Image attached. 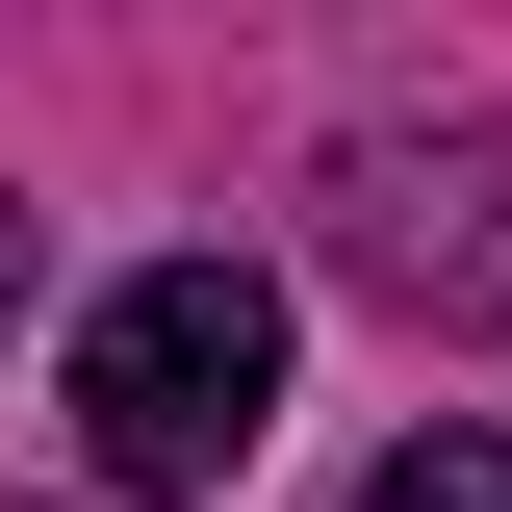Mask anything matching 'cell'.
<instances>
[{
	"label": "cell",
	"instance_id": "1",
	"mask_svg": "<svg viewBox=\"0 0 512 512\" xmlns=\"http://www.w3.org/2000/svg\"><path fill=\"white\" fill-rule=\"evenodd\" d=\"M282 410V282L256 256H128L103 308H77V461L128 512H205Z\"/></svg>",
	"mask_w": 512,
	"mask_h": 512
},
{
	"label": "cell",
	"instance_id": "2",
	"mask_svg": "<svg viewBox=\"0 0 512 512\" xmlns=\"http://www.w3.org/2000/svg\"><path fill=\"white\" fill-rule=\"evenodd\" d=\"M308 205H333V282H384L410 333L512 359V128H359Z\"/></svg>",
	"mask_w": 512,
	"mask_h": 512
},
{
	"label": "cell",
	"instance_id": "3",
	"mask_svg": "<svg viewBox=\"0 0 512 512\" xmlns=\"http://www.w3.org/2000/svg\"><path fill=\"white\" fill-rule=\"evenodd\" d=\"M359 512H512V436H461V410H436V436L359 461Z\"/></svg>",
	"mask_w": 512,
	"mask_h": 512
},
{
	"label": "cell",
	"instance_id": "4",
	"mask_svg": "<svg viewBox=\"0 0 512 512\" xmlns=\"http://www.w3.org/2000/svg\"><path fill=\"white\" fill-rule=\"evenodd\" d=\"M0 333H26V205H0Z\"/></svg>",
	"mask_w": 512,
	"mask_h": 512
}]
</instances>
